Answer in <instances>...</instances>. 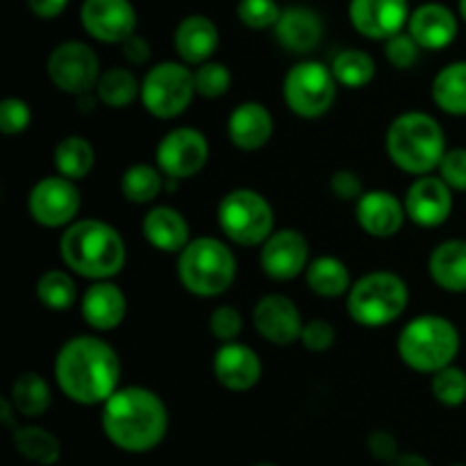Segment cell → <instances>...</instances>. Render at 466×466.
<instances>
[{"label": "cell", "instance_id": "1", "mask_svg": "<svg viewBox=\"0 0 466 466\" xmlns=\"http://www.w3.org/2000/svg\"><path fill=\"white\" fill-rule=\"evenodd\" d=\"M55 382L77 405H103L121 382V358L98 335H77L64 341L55 355Z\"/></svg>", "mask_w": 466, "mask_h": 466}, {"label": "cell", "instance_id": "2", "mask_svg": "<svg viewBox=\"0 0 466 466\" xmlns=\"http://www.w3.org/2000/svg\"><path fill=\"white\" fill-rule=\"evenodd\" d=\"M100 428L116 449L148 453L167 437L168 408L162 396L148 387H118L103 403Z\"/></svg>", "mask_w": 466, "mask_h": 466}, {"label": "cell", "instance_id": "3", "mask_svg": "<svg viewBox=\"0 0 466 466\" xmlns=\"http://www.w3.org/2000/svg\"><path fill=\"white\" fill-rule=\"evenodd\" d=\"M64 267L86 280H112L127 262V246L121 232L100 218H77L64 228L59 239Z\"/></svg>", "mask_w": 466, "mask_h": 466}, {"label": "cell", "instance_id": "4", "mask_svg": "<svg viewBox=\"0 0 466 466\" xmlns=\"http://www.w3.org/2000/svg\"><path fill=\"white\" fill-rule=\"evenodd\" d=\"M385 148L391 164L410 176L437 171L446 155V132L428 112H403L390 123Z\"/></svg>", "mask_w": 466, "mask_h": 466}, {"label": "cell", "instance_id": "5", "mask_svg": "<svg viewBox=\"0 0 466 466\" xmlns=\"http://www.w3.org/2000/svg\"><path fill=\"white\" fill-rule=\"evenodd\" d=\"M462 346L458 326L441 314H421L403 326L396 341L399 358L417 373H437L455 362Z\"/></svg>", "mask_w": 466, "mask_h": 466}, {"label": "cell", "instance_id": "6", "mask_svg": "<svg viewBox=\"0 0 466 466\" xmlns=\"http://www.w3.org/2000/svg\"><path fill=\"white\" fill-rule=\"evenodd\" d=\"M237 258L217 237L191 239L177 253V280L198 299H217L237 280Z\"/></svg>", "mask_w": 466, "mask_h": 466}, {"label": "cell", "instance_id": "7", "mask_svg": "<svg viewBox=\"0 0 466 466\" xmlns=\"http://www.w3.org/2000/svg\"><path fill=\"white\" fill-rule=\"evenodd\" d=\"M410 305L408 282L394 271H371L358 278L346 294L349 317L362 328H385L403 317Z\"/></svg>", "mask_w": 466, "mask_h": 466}, {"label": "cell", "instance_id": "8", "mask_svg": "<svg viewBox=\"0 0 466 466\" xmlns=\"http://www.w3.org/2000/svg\"><path fill=\"white\" fill-rule=\"evenodd\" d=\"M217 221L223 235L244 248L262 246L276 230L273 205L250 187H237L218 200Z\"/></svg>", "mask_w": 466, "mask_h": 466}, {"label": "cell", "instance_id": "9", "mask_svg": "<svg viewBox=\"0 0 466 466\" xmlns=\"http://www.w3.org/2000/svg\"><path fill=\"white\" fill-rule=\"evenodd\" d=\"M196 96L194 71L185 62H159L141 77L139 103L150 116L162 121L182 116Z\"/></svg>", "mask_w": 466, "mask_h": 466}, {"label": "cell", "instance_id": "10", "mask_svg": "<svg viewBox=\"0 0 466 466\" xmlns=\"http://www.w3.org/2000/svg\"><path fill=\"white\" fill-rule=\"evenodd\" d=\"M335 73L328 64L317 59H303L287 71L282 80V98L289 112L300 118H321L330 112L337 98Z\"/></svg>", "mask_w": 466, "mask_h": 466}, {"label": "cell", "instance_id": "11", "mask_svg": "<svg viewBox=\"0 0 466 466\" xmlns=\"http://www.w3.org/2000/svg\"><path fill=\"white\" fill-rule=\"evenodd\" d=\"M48 80L68 96H85L96 91L103 73L100 59L89 44L80 39H68L55 46L46 62Z\"/></svg>", "mask_w": 466, "mask_h": 466}, {"label": "cell", "instance_id": "12", "mask_svg": "<svg viewBox=\"0 0 466 466\" xmlns=\"http://www.w3.org/2000/svg\"><path fill=\"white\" fill-rule=\"evenodd\" d=\"M82 196L76 180L59 176H46L35 182L27 194V214L41 228H68L77 221Z\"/></svg>", "mask_w": 466, "mask_h": 466}, {"label": "cell", "instance_id": "13", "mask_svg": "<svg viewBox=\"0 0 466 466\" xmlns=\"http://www.w3.org/2000/svg\"><path fill=\"white\" fill-rule=\"evenodd\" d=\"M209 162V141L200 130L180 126L168 130L155 148V164L173 180L198 176Z\"/></svg>", "mask_w": 466, "mask_h": 466}, {"label": "cell", "instance_id": "14", "mask_svg": "<svg viewBox=\"0 0 466 466\" xmlns=\"http://www.w3.org/2000/svg\"><path fill=\"white\" fill-rule=\"evenodd\" d=\"M309 264V241L296 228L273 230L259 246V267L271 280L287 282L305 273Z\"/></svg>", "mask_w": 466, "mask_h": 466}, {"label": "cell", "instance_id": "15", "mask_svg": "<svg viewBox=\"0 0 466 466\" xmlns=\"http://www.w3.org/2000/svg\"><path fill=\"white\" fill-rule=\"evenodd\" d=\"M80 23L91 39L121 46L137 32V9L132 0H82Z\"/></svg>", "mask_w": 466, "mask_h": 466}, {"label": "cell", "instance_id": "16", "mask_svg": "<svg viewBox=\"0 0 466 466\" xmlns=\"http://www.w3.org/2000/svg\"><path fill=\"white\" fill-rule=\"evenodd\" d=\"M408 218L419 228H440L453 214V189L440 177V173L414 177L403 196Z\"/></svg>", "mask_w": 466, "mask_h": 466}, {"label": "cell", "instance_id": "17", "mask_svg": "<svg viewBox=\"0 0 466 466\" xmlns=\"http://www.w3.org/2000/svg\"><path fill=\"white\" fill-rule=\"evenodd\" d=\"M253 326L264 341L273 346H291L300 341L303 314L285 294H267L255 303Z\"/></svg>", "mask_w": 466, "mask_h": 466}, {"label": "cell", "instance_id": "18", "mask_svg": "<svg viewBox=\"0 0 466 466\" xmlns=\"http://www.w3.org/2000/svg\"><path fill=\"white\" fill-rule=\"evenodd\" d=\"M408 0H350L349 18L358 35L371 41H387L408 27Z\"/></svg>", "mask_w": 466, "mask_h": 466}, {"label": "cell", "instance_id": "19", "mask_svg": "<svg viewBox=\"0 0 466 466\" xmlns=\"http://www.w3.org/2000/svg\"><path fill=\"white\" fill-rule=\"evenodd\" d=\"M262 360L258 350L241 341H226L212 358V373L221 387L235 394L250 391L262 380Z\"/></svg>", "mask_w": 466, "mask_h": 466}, {"label": "cell", "instance_id": "20", "mask_svg": "<svg viewBox=\"0 0 466 466\" xmlns=\"http://www.w3.org/2000/svg\"><path fill=\"white\" fill-rule=\"evenodd\" d=\"M355 218L362 232L373 239H391L408 221L405 203L387 189H369L355 203Z\"/></svg>", "mask_w": 466, "mask_h": 466}, {"label": "cell", "instance_id": "21", "mask_svg": "<svg viewBox=\"0 0 466 466\" xmlns=\"http://www.w3.org/2000/svg\"><path fill=\"white\" fill-rule=\"evenodd\" d=\"M80 314L96 332H112L126 321L127 296L112 280H94L80 299Z\"/></svg>", "mask_w": 466, "mask_h": 466}, {"label": "cell", "instance_id": "22", "mask_svg": "<svg viewBox=\"0 0 466 466\" xmlns=\"http://www.w3.org/2000/svg\"><path fill=\"white\" fill-rule=\"evenodd\" d=\"M323 32H326L323 18L305 5H291V7L282 9L276 27H273V35H276L280 48L291 55H308L317 50L323 41Z\"/></svg>", "mask_w": 466, "mask_h": 466}, {"label": "cell", "instance_id": "23", "mask_svg": "<svg viewBox=\"0 0 466 466\" xmlns=\"http://www.w3.org/2000/svg\"><path fill=\"white\" fill-rule=\"evenodd\" d=\"M273 130H276L273 114L258 100L239 103L228 116V139L244 153L262 150L271 141Z\"/></svg>", "mask_w": 466, "mask_h": 466}, {"label": "cell", "instance_id": "24", "mask_svg": "<svg viewBox=\"0 0 466 466\" xmlns=\"http://www.w3.org/2000/svg\"><path fill=\"white\" fill-rule=\"evenodd\" d=\"M221 44V32L217 23L205 14H189L182 18L173 32V48L180 62L189 66H200L209 62Z\"/></svg>", "mask_w": 466, "mask_h": 466}, {"label": "cell", "instance_id": "25", "mask_svg": "<svg viewBox=\"0 0 466 466\" xmlns=\"http://www.w3.org/2000/svg\"><path fill=\"white\" fill-rule=\"evenodd\" d=\"M408 32L423 50H444L458 39L460 21L446 5L423 3L410 14Z\"/></svg>", "mask_w": 466, "mask_h": 466}, {"label": "cell", "instance_id": "26", "mask_svg": "<svg viewBox=\"0 0 466 466\" xmlns=\"http://www.w3.org/2000/svg\"><path fill=\"white\" fill-rule=\"evenodd\" d=\"M141 235L159 253H180L191 241V228L185 214L171 205L148 209L141 221Z\"/></svg>", "mask_w": 466, "mask_h": 466}, {"label": "cell", "instance_id": "27", "mask_svg": "<svg viewBox=\"0 0 466 466\" xmlns=\"http://www.w3.org/2000/svg\"><path fill=\"white\" fill-rule=\"evenodd\" d=\"M428 273L440 289L466 294V239H446L432 248Z\"/></svg>", "mask_w": 466, "mask_h": 466}, {"label": "cell", "instance_id": "28", "mask_svg": "<svg viewBox=\"0 0 466 466\" xmlns=\"http://www.w3.org/2000/svg\"><path fill=\"white\" fill-rule=\"evenodd\" d=\"M305 282H308L309 291L321 299H341L353 287L349 264L341 262L335 255H319V258L309 259L308 268H305Z\"/></svg>", "mask_w": 466, "mask_h": 466}, {"label": "cell", "instance_id": "29", "mask_svg": "<svg viewBox=\"0 0 466 466\" xmlns=\"http://www.w3.org/2000/svg\"><path fill=\"white\" fill-rule=\"evenodd\" d=\"M7 396L18 417L23 419L44 417L53 403V390H50L48 380L36 371H25L14 378Z\"/></svg>", "mask_w": 466, "mask_h": 466}, {"label": "cell", "instance_id": "30", "mask_svg": "<svg viewBox=\"0 0 466 466\" xmlns=\"http://www.w3.org/2000/svg\"><path fill=\"white\" fill-rule=\"evenodd\" d=\"M431 96L441 112L466 116V59L451 62L432 77Z\"/></svg>", "mask_w": 466, "mask_h": 466}, {"label": "cell", "instance_id": "31", "mask_svg": "<svg viewBox=\"0 0 466 466\" xmlns=\"http://www.w3.org/2000/svg\"><path fill=\"white\" fill-rule=\"evenodd\" d=\"M55 171L68 180H85L96 164V148L86 137L68 135L57 141L53 150Z\"/></svg>", "mask_w": 466, "mask_h": 466}, {"label": "cell", "instance_id": "32", "mask_svg": "<svg viewBox=\"0 0 466 466\" xmlns=\"http://www.w3.org/2000/svg\"><path fill=\"white\" fill-rule=\"evenodd\" d=\"M141 96V80L126 66H112L100 73L96 100L109 109H126Z\"/></svg>", "mask_w": 466, "mask_h": 466}, {"label": "cell", "instance_id": "33", "mask_svg": "<svg viewBox=\"0 0 466 466\" xmlns=\"http://www.w3.org/2000/svg\"><path fill=\"white\" fill-rule=\"evenodd\" d=\"M14 449L27 462L39 466H55L62 458V441L57 435L41 426H18L14 431Z\"/></svg>", "mask_w": 466, "mask_h": 466}, {"label": "cell", "instance_id": "34", "mask_svg": "<svg viewBox=\"0 0 466 466\" xmlns=\"http://www.w3.org/2000/svg\"><path fill=\"white\" fill-rule=\"evenodd\" d=\"M167 189V176L157 164L137 162L127 167L121 176V194L127 203L148 205Z\"/></svg>", "mask_w": 466, "mask_h": 466}, {"label": "cell", "instance_id": "35", "mask_svg": "<svg viewBox=\"0 0 466 466\" xmlns=\"http://www.w3.org/2000/svg\"><path fill=\"white\" fill-rule=\"evenodd\" d=\"M332 73H335V80L339 86L346 89H364L373 82L376 77V59L362 48H346L341 53H337L330 62Z\"/></svg>", "mask_w": 466, "mask_h": 466}, {"label": "cell", "instance_id": "36", "mask_svg": "<svg viewBox=\"0 0 466 466\" xmlns=\"http://www.w3.org/2000/svg\"><path fill=\"white\" fill-rule=\"evenodd\" d=\"M35 296L50 312H68L77 300V285L64 268H48L36 278Z\"/></svg>", "mask_w": 466, "mask_h": 466}, {"label": "cell", "instance_id": "37", "mask_svg": "<svg viewBox=\"0 0 466 466\" xmlns=\"http://www.w3.org/2000/svg\"><path fill=\"white\" fill-rule=\"evenodd\" d=\"M431 391L446 408H460L466 403V371L455 364L440 369L432 373Z\"/></svg>", "mask_w": 466, "mask_h": 466}, {"label": "cell", "instance_id": "38", "mask_svg": "<svg viewBox=\"0 0 466 466\" xmlns=\"http://www.w3.org/2000/svg\"><path fill=\"white\" fill-rule=\"evenodd\" d=\"M194 80H196V94L203 96L208 100L223 98L232 86V71L223 62H209L200 64L194 68Z\"/></svg>", "mask_w": 466, "mask_h": 466}, {"label": "cell", "instance_id": "39", "mask_svg": "<svg viewBox=\"0 0 466 466\" xmlns=\"http://www.w3.org/2000/svg\"><path fill=\"white\" fill-rule=\"evenodd\" d=\"M280 14L282 7L278 0H239L237 3V18L248 30H273Z\"/></svg>", "mask_w": 466, "mask_h": 466}, {"label": "cell", "instance_id": "40", "mask_svg": "<svg viewBox=\"0 0 466 466\" xmlns=\"http://www.w3.org/2000/svg\"><path fill=\"white\" fill-rule=\"evenodd\" d=\"M32 107L18 96H7L0 100V132L5 137H16L30 127Z\"/></svg>", "mask_w": 466, "mask_h": 466}, {"label": "cell", "instance_id": "41", "mask_svg": "<svg viewBox=\"0 0 466 466\" xmlns=\"http://www.w3.org/2000/svg\"><path fill=\"white\" fill-rule=\"evenodd\" d=\"M421 46L417 44L412 35L408 30L399 32V35L390 36L385 41V57L399 71H410L414 64L419 62V55H421Z\"/></svg>", "mask_w": 466, "mask_h": 466}, {"label": "cell", "instance_id": "42", "mask_svg": "<svg viewBox=\"0 0 466 466\" xmlns=\"http://www.w3.org/2000/svg\"><path fill=\"white\" fill-rule=\"evenodd\" d=\"M209 332H212L214 339H218L221 344L226 341H237L239 335L244 332V317L237 308L232 305H218L209 314Z\"/></svg>", "mask_w": 466, "mask_h": 466}, {"label": "cell", "instance_id": "43", "mask_svg": "<svg viewBox=\"0 0 466 466\" xmlns=\"http://www.w3.org/2000/svg\"><path fill=\"white\" fill-rule=\"evenodd\" d=\"M337 330L326 319H309L305 321L303 332H300V346L309 353H326L335 346Z\"/></svg>", "mask_w": 466, "mask_h": 466}, {"label": "cell", "instance_id": "44", "mask_svg": "<svg viewBox=\"0 0 466 466\" xmlns=\"http://www.w3.org/2000/svg\"><path fill=\"white\" fill-rule=\"evenodd\" d=\"M437 173L453 191H466V148L446 150Z\"/></svg>", "mask_w": 466, "mask_h": 466}, {"label": "cell", "instance_id": "45", "mask_svg": "<svg viewBox=\"0 0 466 466\" xmlns=\"http://www.w3.org/2000/svg\"><path fill=\"white\" fill-rule=\"evenodd\" d=\"M328 187H330L332 196L341 203H358L360 196L364 194L362 177L350 168H339V171L332 173Z\"/></svg>", "mask_w": 466, "mask_h": 466}, {"label": "cell", "instance_id": "46", "mask_svg": "<svg viewBox=\"0 0 466 466\" xmlns=\"http://www.w3.org/2000/svg\"><path fill=\"white\" fill-rule=\"evenodd\" d=\"M367 449L373 460L391 464L400 455L399 440L390 431H373L367 440Z\"/></svg>", "mask_w": 466, "mask_h": 466}, {"label": "cell", "instance_id": "47", "mask_svg": "<svg viewBox=\"0 0 466 466\" xmlns=\"http://www.w3.org/2000/svg\"><path fill=\"white\" fill-rule=\"evenodd\" d=\"M121 53H123V57L132 64V66H141V64L150 62V55H153V50H150L148 39H144V36H139L135 32L130 39H126L121 44Z\"/></svg>", "mask_w": 466, "mask_h": 466}, {"label": "cell", "instance_id": "48", "mask_svg": "<svg viewBox=\"0 0 466 466\" xmlns=\"http://www.w3.org/2000/svg\"><path fill=\"white\" fill-rule=\"evenodd\" d=\"M25 3L36 18H57L71 0H25Z\"/></svg>", "mask_w": 466, "mask_h": 466}, {"label": "cell", "instance_id": "49", "mask_svg": "<svg viewBox=\"0 0 466 466\" xmlns=\"http://www.w3.org/2000/svg\"><path fill=\"white\" fill-rule=\"evenodd\" d=\"M16 417L18 412L14 410L12 400H9V396H5V399H0V419H3V423L7 428H12V431H16Z\"/></svg>", "mask_w": 466, "mask_h": 466}, {"label": "cell", "instance_id": "50", "mask_svg": "<svg viewBox=\"0 0 466 466\" xmlns=\"http://www.w3.org/2000/svg\"><path fill=\"white\" fill-rule=\"evenodd\" d=\"M390 466H432V464L419 453H400Z\"/></svg>", "mask_w": 466, "mask_h": 466}, {"label": "cell", "instance_id": "51", "mask_svg": "<svg viewBox=\"0 0 466 466\" xmlns=\"http://www.w3.org/2000/svg\"><path fill=\"white\" fill-rule=\"evenodd\" d=\"M458 14H460V18L466 23V0H458Z\"/></svg>", "mask_w": 466, "mask_h": 466}, {"label": "cell", "instance_id": "52", "mask_svg": "<svg viewBox=\"0 0 466 466\" xmlns=\"http://www.w3.org/2000/svg\"><path fill=\"white\" fill-rule=\"evenodd\" d=\"M255 466H278V464H271V462H262V464H255Z\"/></svg>", "mask_w": 466, "mask_h": 466}, {"label": "cell", "instance_id": "53", "mask_svg": "<svg viewBox=\"0 0 466 466\" xmlns=\"http://www.w3.org/2000/svg\"><path fill=\"white\" fill-rule=\"evenodd\" d=\"M453 466H466V464H453Z\"/></svg>", "mask_w": 466, "mask_h": 466}]
</instances>
